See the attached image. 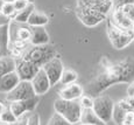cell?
Listing matches in <instances>:
<instances>
[{"label":"cell","instance_id":"obj_1","mask_svg":"<svg viewBox=\"0 0 134 125\" xmlns=\"http://www.w3.org/2000/svg\"><path fill=\"white\" fill-rule=\"evenodd\" d=\"M134 82V60L128 57L118 63L109 64L104 67V71L93 79L87 84L86 92L90 97H98L103 91L109 87L117 83H130Z\"/></svg>","mask_w":134,"mask_h":125},{"label":"cell","instance_id":"obj_2","mask_svg":"<svg viewBox=\"0 0 134 125\" xmlns=\"http://www.w3.org/2000/svg\"><path fill=\"white\" fill-rule=\"evenodd\" d=\"M54 109L56 113L61 114L71 125L79 124L81 122L83 108L79 104V101H65L57 98L54 103Z\"/></svg>","mask_w":134,"mask_h":125},{"label":"cell","instance_id":"obj_3","mask_svg":"<svg viewBox=\"0 0 134 125\" xmlns=\"http://www.w3.org/2000/svg\"><path fill=\"white\" fill-rule=\"evenodd\" d=\"M56 50L53 46L44 45V46H30L26 51L24 60L36 64L37 67L42 68L48 61L56 57Z\"/></svg>","mask_w":134,"mask_h":125},{"label":"cell","instance_id":"obj_4","mask_svg":"<svg viewBox=\"0 0 134 125\" xmlns=\"http://www.w3.org/2000/svg\"><path fill=\"white\" fill-rule=\"evenodd\" d=\"M107 35H109L110 42L115 49L126 48L134 40L133 29H124L115 26L111 20L107 21Z\"/></svg>","mask_w":134,"mask_h":125},{"label":"cell","instance_id":"obj_5","mask_svg":"<svg viewBox=\"0 0 134 125\" xmlns=\"http://www.w3.org/2000/svg\"><path fill=\"white\" fill-rule=\"evenodd\" d=\"M113 109H114V102L107 96L100 95L98 97L93 98L92 110L96 112V114L104 123L107 124L110 121H112Z\"/></svg>","mask_w":134,"mask_h":125},{"label":"cell","instance_id":"obj_6","mask_svg":"<svg viewBox=\"0 0 134 125\" xmlns=\"http://www.w3.org/2000/svg\"><path fill=\"white\" fill-rule=\"evenodd\" d=\"M36 96L34 91V88L32 85V82H27V81H20V83L14 88L11 92L7 93L6 101L9 103L12 102H21L33 98Z\"/></svg>","mask_w":134,"mask_h":125},{"label":"cell","instance_id":"obj_7","mask_svg":"<svg viewBox=\"0 0 134 125\" xmlns=\"http://www.w3.org/2000/svg\"><path fill=\"white\" fill-rule=\"evenodd\" d=\"M9 32H11V42L30 43L32 27L27 23H18L12 20V22L9 23Z\"/></svg>","mask_w":134,"mask_h":125},{"label":"cell","instance_id":"obj_8","mask_svg":"<svg viewBox=\"0 0 134 125\" xmlns=\"http://www.w3.org/2000/svg\"><path fill=\"white\" fill-rule=\"evenodd\" d=\"M77 8L94 11L107 17L113 9V0H77Z\"/></svg>","mask_w":134,"mask_h":125},{"label":"cell","instance_id":"obj_9","mask_svg":"<svg viewBox=\"0 0 134 125\" xmlns=\"http://www.w3.org/2000/svg\"><path fill=\"white\" fill-rule=\"evenodd\" d=\"M42 69L44 70V72L47 74L49 81H50L51 85H55L57 83H60L61 77L63 75L64 66H63V62L61 61L60 57H54L51 59L50 61H48L44 66L42 67Z\"/></svg>","mask_w":134,"mask_h":125},{"label":"cell","instance_id":"obj_10","mask_svg":"<svg viewBox=\"0 0 134 125\" xmlns=\"http://www.w3.org/2000/svg\"><path fill=\"white\" fill-rule=\"evenodd\" d=\"M40 67L36 64L32 63V62L27 61V60H19L16 61V74L20 77V81H27V82H32L34 77L40 71Z\"/></svg>","mask_w":134,"mask_h":125},{"label":"cell","instance_id":"obj_11","mask_svg":"<svg viewBox=\"0 0 134 125\" xmlns=\"http://www.w3.org/2000/svg\"><path fill=\"white\" fill-rule=\"evenodd\" d=\"M76 14L78 19L81 20V22L87 27H94L98 23L102 22L103 20L106 19V15L94 11H89V9L76 8Z\"/></svg>","mask_w":134,"mask_h":125},{"label":"cell","instance_id":"obj_12","mask_svg":"<svg viewBox=\"0 0 134 125\" xmlns=\"http://www.w3.org/2000/svg\"><path fill=\"white\" fill-rule=\"evenodd\" d=\"M32 85H33V88H34V91H35V93H36V96L44 95V93H47L48 90L50 89L51 83L48 79L47 74H46L44 70L42 68L40 69L37 75L34 77V80L32 81Z\"/></svg>","mask_w":134,"mask_h":125},{"label":"cell","instance_id":"obj_13","mask_svg":"<svg viewBox=\"0 0 134 125\" xmlns=\"http://www.w3.org/2000/svg\"><path fill=\"white\" fill-rule=\"evenodd\" d=\"M84 90L77 83H72V84L63 85V88L60 90V98L65 101H79L83 97Z\"/></svg>","mask_w":134,"mask_h":125},{"label":"cell","instance_id":"obj_14","mask_svg":"<svg viewBox=\"0 0 134 125\" xmlns=\"http://www.w3.org/2000/svg\"><path fill=\"white\" fill-rule=\"evenodd\" d=\"M130 111H134L133 108L131 106L130 102L128 101H120L119 103L114 104L112 119L114 121V123L117 125H122L126 114H127V112H130Z\"/></svg>","mask_w":134,"mask_h":125},{"label":"cell","instance_id":"obj_15","mask_svg":"<svg viewBox=\"0 0 134 125\" xmlns=\"http://www.w3.org/2000/svg\"><path fill=\"white\" fill-rule=\"evenodd\" d=\"M19 83H20V77L18 76L16 71L9 72V74L0 77V92L9 93L14 88H16V85Z\"/></svg>","mask_w":134,"mask_h":125},{"label":"cell","instance_id":"obj_16","mask_svg":"<svg viewBox=\"0 0 134 125\" xmlns=\"http://www.w3.org/2000/svg\"><path fill=\"white\" fill-rule=\"evenodd\" d=\"M111 21L114 23L115 26L124 28V29H133V27H134V21H132L128 17H126L119 8L112 9Z\"/></svg>","mask_w":134,"mask_h":125},{"label":"cell","instance_id":"obj_17","mask_svg":"<svg viewBox=\"0 0 134 125\" xmlns=\"http://www.w3.org/2000/svg\"><path fill=\"white\" fill-rule=\"evenodd\" d=\"M49 43V34L44 27H32V46H44Z\"/></svg>","mask_w":134,"mask_h":125},{"label":"cell","instance_id":"obj_18","mask_svg":"<svg viewBox=\"0 0 134 125\" xmlns=\"http://www.w3.org/2000/svg\"><path fill=\"white\" fill-rule=\"evenodd\" d=\"M79 124L82 125H107L96 114L92 109H83Z\"/></svg>","mask_w":134,"mask_h":125},{"label":"cell","instance_id":"obj_19","mask_svg":"<svg viewBox=\"0 0 134 125\" xmlns=\"http://www.w3.org/2000/svg\"><path fill=\"white\" fill-rule=\"evenodd\" d=\"M9 45H11V32H9V25H6L0 27V49L4 56H8Z\"/></svg>","mask_w":134,"mask_h":125},{"label":"cell","instance_id":"obj_20","mask_svg":"<svg viewBox=\"0 0 134 125\" xmlns=\"http://www.w3.org/2000/svg\"><path fill=\"white\" fill-rule=\"evenodd\" d=\"M16 70V60L12 56H4L0 59V77Z\"/></svg>","mask_w":134,"mask_h":125},{"label":"cell","instance_id":"obj_21","mask_svg":"<svg viewBox=\"0 0 134 125\" xmlns=\"http://www.w3.org/2000/svg\"><path fill=\"white\" fill-rule=\"evenodd\" d=\"M48 22H49V18L47 14L34 11L30 15L27 25H29L30 27H44Z\"/></svg>","mask_w":134,"mask_h":125},{"label":"cell","instance_id":"obj_22","mask_svg":"<svg viewBox=\"0 0 134 125\" xmlns=\"http://www.w3.org/2000/svg\"><path fill=\"white\" fill-rule=\"evenodd\" d=\"M34 11H35V5H34V2L30 1L29 5H28L25 9L18 12L13 17L12 20L15 22H18V23H27L28 20H29V18H30V15H32V13Z\"/></svg>","mask_w":134,"mask_h":125},{"label":"cell","instance_id":"obj_23","mask_svg":"<svg viewBox=\"0 0 134 125\" xmlns=\"http://www.w3.org/2000/svg\"><path fill=\"white\" fill-rule=\"evenodd\" d=\"M77 79H78V75H77L76 71H74V70H64L60 83L62 85L72 84V83H76Z\"/></svg>","mask_w":134,"mask_h":125},{"label":"cell","instance_id":"obj_24","mask_svg":"<svg viewBox=\"0 0 134 125\" xmlns=\"http://www.w3.org/2000/svg\"><path fill=\"white\" fill-rule=\"evenodd\" d=\"M8 108L11 109V111L14 113V116L16 117V118L24 116V114H26V112H27V110H26V108H25V104H24L22 101L21 102H12V103H9Z\"/></svg>","mask_w":134,"mask_h":125},{"label":"cell","instance_id":"obj_25","mask_svg":"<svg viewBox=\"0 0 134 125\" xmlns=\"http://www.w3.org/2000/svg\"><path fill=\"white\" fill-rule=\"evenodd\" d=\"M16 119L18 118L14 116V113L11 111V109L7 106L6 110L1 113V118H0V121L4 122V123H7V124H13L15 121H16Z\"/></svg>","mask_w":134,"mask_h":125},{"label":"cell","instance_id":"obj_26","mask_svg":"<svg viewBox=\"0 0 134 125\" xmlns=\"http://www.w3.org/2000/svg\"><path fill=\"white\" fill-rule=\"evenodd\" d=\"M0 12H1L2 14H5L6 17L11 18V19H13V17L16 14V11H15V8H14L13 2H5V5L2 6V8L0 9Z\"/></svg>","mask_w":134,"mask_h":125},{"label":"cell","instance_id":"obj_27","mask_svg":"<svg viewBox=\"0 0 134 125\" xmlns=\"http://www.w3.org/2000/svg\"><path fill=\"white\" fill-rule=\"evenodd\" d=\"M48 125H71L68 121L63 118L61 114L58 113H54V116L50 118V121L48 122Z\"/></svg>","mask_w":134,"mask_h":125},{"label":"cell","instance_id":"obj_28","mask_svg":"<svg viewBox=\"0 0 134 125\" xmlns=\"http://www.w3.org/2000/svg\"><path fill=\"white\" fill-rule=\"evenodd\" d=\"M118 8H119L126 17H128L132 21H134V4H126L121 7H118Z\"/></svg>","mask_w":134,"mask_h":125},{"label":"cell","instance_id":"obj_29","mask_svg":"<svg viewBox=\"0 0 134 125\" xmlns=\"http://www.w3.org/2000/svg\"><path fill=\"white\" fill-rule=\"evenodd\" d=\"M79 104H81V106L83 109H92L93 108V98L87 95H84L79 100Z\"/></svg>","mask_w":134,"mask_h":125},{"label":"cell","instance_id":"obj_30","mask_svg":"<svg viewBox=\"0 0 134 125\" xmlns=\"http://www.w3.org/2000/svg\"><path fill=\"white\" fill-rule=\"evenodd\" d=\"M29 2H30V0H15L13 2V5H14V8L18 13V12L22 11V9H25L29 5Z\"/></svg>","mask_w":134,"mask_h":125},{"label":"cell","instance_id":"obj_31","mask_svg":"<svg viewBox=\"0 0 134 125\" xmlns=\"http://www.w3.org/2000/svg\"><path fill=\"white\" fill-rule=\"evenodd\" d=\"M28 125H40V116L30 112L28 114Z\"/></svg>","mask_w":134,"mask_h":125},{"label":"cell","instance_id":"obj_32","mask_svg":"<svg viewBox=\"0 0 134 125\" xmlns=\"http://www.w3.org/2000/svg\"><path fill=\"white\" fill-rule=\"evenodd\" d=\"M122 125H134V111H130V112H127Z\"/></svg>","mask_w":134,"mask_h":125},{"label":"cell","instance_id":"obj_33","mask_svg":"<svg viewBox=\"0 0 134 125\" xmlns=\"http://www.w3.org/2000/svg\"><path fill=\"white\" fill-rule=\"evenodd\" d=\"M126 4H134V0H113V8L121 7Z\"/></svg>","mask_w":134,"mask_h":125},{"label":"cell","instance_id":"obj_34","mask_svg":"<svg viewBox=\"0 0 134 125\" xmlns=\"http://www.w3.org/2000/svg\"><path fill=\"white\" fill-rule=\"evenodd\" d=\"M11 125H28V114H24V116L19 117V118Z\"/></svg>","mask_w":134,"mask_h":125},{"label":"cell","instance_id":"obj_35","mask_svg":"<svg viewBox=\"0 0 134 125\" xmlns=\"http://www.w3.org/2000/svg\"><path fill=\"white\" fill-rule=\"evenodd\" d=\"M11 22H12L11 18L6 17L5 14H2V13L0 12V27H2V26H6V25H9Z\"/></svg>","mask_w":134,"mask_h":125},{"label":"cell","instance_id":"obj_36","mask_svg":"<svg viewBox=\"0 0 134 125\" xmlns=\"http://www.w3.org/2000/svg\"><path fill=\"white\" fill-rule=\"evenodd\" d=\"M127 92H128V96H130V97H132V96H134V82L130 85V88H128Z\"/></svg>","mask_w":134,"mask_h":125},{"label":"cell","instance_id":"obj_37","mask_svg":"<svg viewBox=\"0 0 134 125\" xmlns=\"http://www.w3.org/2000/svg\"><path fill=\"white\" fill-rule=\"evenodd\" d=\"M6 109H7V106L5 105V104H2L1 102H0V114H1L2 112H4V111L6 110Z\"/></svg>","mask_w":134,"mask_h":125},{"label":"cell","instance_id":"obj_38","mask_svg":"<svg viewBox=\"0 0 134 125\" xmlns=\"http://www.w3.org/2000/svg\"><path fill=\"white\" fill-rule=\"evenodd\" d=\"M5 5V0H0V9L2 8V6Z\"/></svg>","mask_w":134,"mask_h":125},{"label":"cell","instance_id":"obj_39","mask_svg":"<svg viewBox=\"0 0 134 125\" xmlns=\"http://www.w3.org/2000/svg\"><path fill=\"white\" fill-rule=\"evenodd\" d=\"M0 125H11V124H7V123H4V122L0 121Z\"/></svg>","mask_w":134,"mask_h":125},{"label":"cell","instance_id":"obj_40","mask_svg":"<svg viewBox=\"0 0 134 125\" xmlns=\"http://www.w3.org/2000/svg\"><path fill=\"white\" fill-rule=\"evenodd\" d=\"M15 0H5V2H14Z\"/></svg>","mask_w":134,"mask_h":125},{"label":"cell","instance_id":"obj_41","mask_svg":"<svg viewBox=\"0 0 134 125\" xmlns=\"http://www.w3.org/2000/svg\"><path fill=\"white\" fill-rule=\"evenodd\" d=\"M1 57H4V54H2V51H1V49H0V59Z\"/></svg>","mask_w":134,"mask_h":125},{"label":"cell","instance_id":"obj_42","mask_svg":"<svg viewBox=\"0 0 134 125\" xmlns=\"http://www.w3.org/2000/svg\"><path fill=\"white\" fill-rule=\"evenodd\" d=\"M133 32H134V27H133Z\"/></svg>","mask_w":134,"mask_h":125},{"label":"cell","instance_id":"obj_43","mask_svg":"<svg viewBox=\"0 0 134 125\" xmlns=\"http://www.w3.org/2000/svg\"><path fill=\"white\" fill-rule=\"evenodd\" d=\"M0 118H1V114H0Z\"/></svg>","mask_w":134,"mask_h":125},{"label":"cell","instance_id":"obj_44","mask_svg":"<svg viewBox=\"0 0 134 125\" xmlns=\"http://www.w3.org/2000/svg\"><path fill=\"white\" fill-rule=\"evenodd\" d=\"M78 125H82V124H78Z\"/></svg>","mask_w":134,"mask_h":125}]
</instances>
